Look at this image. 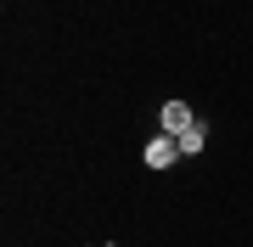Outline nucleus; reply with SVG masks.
Returning <instances> with one entry per match:
<instances>
[{"mask_svg": "<svg viewBox=\"0 0 253 247\" xmlns=\"http://www.w3.org/2000/svg\"><path fill=\"white\" fill-rule=\"evenodd\" d=\"M141 157H146V169H174V157H180V141L158 129V135L146 141V152H141Z\"/></svg>", "mask_w": 253, "mask_h": 247, "instance_id": "nucleus-1", "label": "nucleus"}, {"mask_svg": "<svg viewBox=\"0 0 253 247\" xmlns=\"http://www.w3.org/2000/svg\"><path fill=\"white\" fill-rule=\"evenodd\" d=\"M197 118H191V107L186 101H163V112H158V129L163 135H180V129H191Z\"/></svg>", "mask_w": 253, "mask_h": 247, "instance_id": "nucleus-2", "label": "nucleus"}, {"mask_svg": "<svg viewBox=\"0 0 253 247\" xmlns=\"http://www.w3.org/2000/svg\"><path fill=\"white\" fill-rule=\"evenodd\" d=\"M174 141H180V157H197V152L208 146V124L197 118V124H191V129H180V135H174Z\"/></svg>", "mask_w": 253, "mask_h": 247, "instance_id": "nucleus-3", "label": "nucleus"}]
</instances>
